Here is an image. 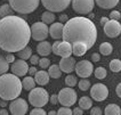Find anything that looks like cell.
<instances>
[{
  "mask_svg": "<svg viewBox=\"0 0 121 115\" xmlns=\"http://www.w3.org/2000/svg\"><path fill=\"white\" fill-rule=\"evenodd\" d=\"M39 66H40L42 70H46L50 66V61L48 59L47 57H41L39 59Z\"/></svg>",
  "mask_w": 121,
  "mask_h": 115,
  "instance_id": "35",
  "label": "cell"
},
{
  "mask_svg": "<svg viewBox=\"0 0 121 115\" xmlns=\"http://www.w3.org/2000/svg\"><path fill=\"white\" fill-rule=\"evenodd\" d=\"M71 4L75 13L86 15L93 12L95 7V0H72Z\"/></svg>",
  "mask_w": 121,
  "mask_h": 115,
  "instance_id": "10",
  "label": "cell"
},
{
  "mask_svg": "<svg viewBox=\"0 0 121 115\" xmlns=\"http://www.w3.org/2000/svg\"><path fill=\"white\" fill-rule=\"evenodd\" d=\"M65 84L67 87H75L78 84V80H77V76L75 75H72L71 73L67 74V76L65 78Z\"/></svg>",
  "mask_w": 121,
  "mask_h": 115,
  "instance_id": "34",
  "label": "cell"
},
{
  "mask_svg": "<svg viewBox=\"0 0 121 115\" xmlns=\"http://www.w3.org/2000/svg\"><path fill=\"white\" fill-rule=\"evenodd\" d=\"M57 114L58 115H71V114H73V113H72V109L70 108V107L63 106V107H60L57 111Z\"/></svg>",
  "mask_w": 121,
  "mask_h": 115,
  "instance_id": "36",
  "label": "cell"
},
{
  "mask_svg": "<svg viewBox=\"0 0 121 115\" xmlns=\"http://www.w3.org/2000/svg\"><path fill=\"white\" fill-rule=\"evenodd\" d=\"M39 55H32L31 57H30V63L32 64V65H37V64H39Z\"/></svg>",
  "mask_w": 121,
  "mask_h": 115,
  "instance_id": "39",
  "label": "cell"
},
{
  "mask_svg": "<svg viewBox=\"0 0 121 115\" xmlns=\"http://www.w3.org/2000/svg\"><path fill=\"white\" fill-rule=\"evenodd\" d=\"M5 58H6V61L9 63V64H12L15 62V56H14V53H7L6 56H5Z\"/></svg>",
  "mask_w": 121,
  "mask_h": 115,
  "instance_id": "40",
  "label": "cell"
},
{
  "mask_svg": "<svg viewBox=\"0 0 121 115\" xmlns=\"http://www.w3.org/2000/svg\"><path fill=\"white\" fill-rule=\"evenodd\" d=\"M115 92H117V95L119 98H121V82L117 86V89H115Z\"/></svg>",
  "mask_w": 121,
  "mask_h": 115,
  "instance_id": "46",
  "label": "cell"
},
{
  "mask_svg": "<svg viewBox=\"0 0 121 115\" xmlns=\"http://www.w3.org/2000/svg\"><path fill=\"white\" fill-rule=\"evenodd\" d=\"M52 53H54L56 56L60 57H69L72 55V43L67 41H58L56 40L52 45Z\"/></svg>",
  "mask_w": 121,
  "mask_h": 115,
  "instance_id": "9",
  "label": "cell"
},
{
  "mask_svg": "<svg viewBox=\"0 0 121 115\" xmlns=\"http://www.w3.org/2000/svg\"><path fill=\"white\" fill-rule=\"evenodd\" d=\"M104 33L108 35V38H117L121 33V24L119 21L117 20H108L104 25H103Z\"/></svg>",
  "mask_w": 121,
  "mask_h": 115,
  "instance_id": "14",
  "label": "cell"
},
{
  "mask_svg": "<svg viewBox=\"0 0 121 115\" xmlns=\"http://www.w3.org/2000/svg\"><path fill=\"white\" fill-rule=\"evenodd\" d=\"M49 100L53 105H57L58 104V96L57 95H52V97H49Z\"/></svg>",
  "mask_w": 121,
  "mask_h": 115,
  "instance_id": "42",
  "label": "cell"
},
{
  "mask_svg": "<svg viewBox=\"0 0 121 115\" xmlns=\"http://www.w3.org/2000/svg\"><path fill=\"white\" fill-rule=\"evenodd\" d=\"M72 113L74 115H82L83 114V109L81 108V107H75V108L72 111Z\"/></svg>",
  "mask_w": 121,
  "mask_h": 115,
  "instance_id": "44",
  "label": "cell"
},
{
  "mask_svg": "<svg viewBox=\"0 0 121 115\" xmlns=\"http://www.w3.org/2000/svg\"><path fill=\"white\" fill-rule=\"evenodd\" d=\"M120 0H95V4L102 9H112L114 8Z\"/></svg>",
  "mask_w": 121,
  "mask_h": 115,
  "instance_id": "21",
  "label": "cell"
},
{
  "mask_svg": "<svg viewBox=\"0 0 121 115\" xmlns=\"http://www.w3.org/2000/svg\"><path fill=\"white\" fill-rule=\"evenodd\" d=\"M75 64H77L75 58L69 56V57H62V59L60 61V64H58V65H60L62 72H64V73H66V74H70L72 71H74Z\"/></svg>",
  "mask_w": 121,
  "mask_h": 115,
  "instance_id": "16",
  "label": "cell"
},
{
  "mask_svg": "<svg viewBox=\"0 0 121 115\" xmlns=\"http://www.w3.org/2000/svg\"><path fill=\"white\" fill-rule=\"evenodd\" d=\"M94 73L96 79H99V80H104L108 75V72H106V68L103 67V66H99V67L95 68L94 70Z\"/></svg>",
  "mask_w": 121,
  "mask_h": 115,
  "instance_id": "31",
  "label": "cell"
},
{
  "mask_svg": "<svg viewBox=\"0 0 121 115\" xmlns=\"http://www.w3.org/2000/svg\"><path fill=\"white\" fill-rule=\"evenodd\" d=\"M55 20H56V16H55V14L53 12H45V13H42L41 15V21L45 23V24H52V23H54Z\"/></svg>",
  "mask_w": 121,
  "mask_h": 115,
  "instance_id": "26",
  "label": "cell"
},
{
  "mask_svg": "<svg viewBox=\"0 0 121 115\" xmlns=\"http://www.w3.org/2000/svg\"><path fill=\"white\" fill-rule=\"evenodd\" d=\"M110 70L112 71V72H114V73H119L121 71V61L120 59H112V61L110 62Z\"/></svg>",
  "mask_w": 121,
  "mask_h": 115,
  "instance_id": "32",
  "label": "cell"
},
{
  "mask_svg": "<svg viewBox=\"0 0 121 115\" xmlns=\"http://www.w3.org/2000/svg\"><path fill=\"white\" fill-rule=\"evenodd\" d=\"M88 46L85 43V42H81V41H78V42H74L72 43V54L77 57H81L86 54L88 51Z\"/></svg>",
  "mask_w": 121,
  "mask_h": 115,
  "instance_id": "18",
  "label": "cell"
},
{
  "mask_svg": "<svg viewBox=\"0 0 121 115\" xmlns=\"http://www.w3.org/2000/svg\"><path fill=\"white\" fill-rule=\"evenodd\" d=\"M6 106H7V100L1 99V100H0V107H5V108H6Z\"/></svg>",
  "mask_w": 121,
  "mask_h": 115,
  "instance_id": "48",
  "label": "cell"
},
{
  "mask_svg": "<svg viewBox=\"0 0 121 115\" xmlns=\"http://www.w3.org/2000/svg\"><path fill=\"white\" fill-rule=\"evenodd\" d=\"M31 39V26L24 18L9 15L0 18V49L17 53L27 46Z\"/></svg>",
  "mask_w": 121,
  "mask_h": 115,
  "instance_id": "1",
  "label": "cell"
},
{
  "mask_svg": "<svg viewBox=\"0 0 121 115\" xmlns=\"http://www.w3.org/2000/svg\"><path fill=\"white\" fill-rule=\"evenodd\" d=\"M13 8L10 7L9 2L8 4H4L2 6L0 7V17H6L13 14Z\"/></svg>",
  "mask_w": 121,
  "mask_h": 115,
  "instance_id": "30",
  "label": "cell"
},
{
  "mask_svg": "<svg viewBox=\"0 0 121 115\" xmlns=\"http://www.w3.org/2000/svg\"><path fill=\"white\" fill-rule=\"evenodd\" d=\"M2 1H7V0H2Z\"/></svg>",
  "mask_w": 121,
  "mask_h": 115,
  "instance_id": "53",
  "label": "cell"
},
{
  "mask_svg": "<svg viewBox=\"0 0 121 115\" xmlns=\"http://www.w3.org/2000/svg\"><path fill=\"white\" fill-rule=\"evenodd\" d=\"M22 84H23V88L26 91H30L35 87V80H34L32 76H25L23 80H22Z\"/></svg>",
  "mask_w": 121,
  "mask_h": 115,
  "instance_id": "25",
  "label": "cell"
},
{
  "mask_svg": "<svg viewBox=\"0 0 121 115\" xmlns=\"http://www.w3.org/2000/svg\"><path fill=\"white\" fill-rule=\"evenodd\" d=\"M9 70L15 75L22 78V76H25V74L29 72V65H27V63L24 59L20 58V59H17V61H15L14 63L10 64V68Z\"/></svg>",
  "mask_w": 121,
  "mask_h": 115,
  "instance_id": "15",
  "label": "cell"
},
{
  "mask_svg": "<svg viewBox=\"0 0 121 115\" xmlns=\"http://www.w3.org/2000/svg\"><path fill=\"white\" fill-rule=\"evenodd\" d=\"M57 96H58V103L62 106H66V107L73 106L74 104L77 103V100H78L77 91L72 87L60 89Z\"/></svg>",
  "mask_w": 121,
  "mask_h": 115,
  "instance_id": "6",
  "label": "cell"
},
{
  "mask_svg": "<svg viewBox=\"0 0 121 115\" xmlns=\"http://www.w3.org/2000/svg\"><path fill=\"white\" fill-rule=\"evenodd\" d=\"M30 114L31 115H46L47 112L42 108V107H34V108L30 112Z\"/></svg>",
  "mask_w": 121,
  "mask_h": 115,
  "instance_id": "37",
  "label": "cell"
},
{
  "mask_svg": "<svg viewBox=\"0 0 121 115\" xmlns=\"http://www.w3.org/2000/svg\"><path fill=\"white\" fill-rule=\"evenodd\" d=\"M88 15H89V16H88V18H89V20H93V18H94V14L93 13H89Z\"/></svg>",
  "mask_w": 121,
  "mask_h": 115,
  "instance_id": "51",
  "label": "cell"
},
{
  "mask_svg": "<svg viewBox=\"0 0 121 115\" xmlns=\"http://www.w3.org/2000/svg\"><path fill=\"white\" fill-rule=\"evenodd\" d=\"M40 1L47 10L53 13H60L64 12L70 6L72 0H40Z\"/></svg>",
  "mask_w": 121,
  "mask_h": 115,
  "instance_id": "8",
  "label": "cell"
},
{
  "mask_svg": "<svg viewBox=\"0 0 121 115\" xmlns=\"http://www.w3.org/2000/svg\"><path fill=\"white\" fill-rule=\"evenodd\" d=\"M48 114L49 115H55V114H57V111H50Z\"/></svg>",
  "mask_w": 121,
  "mask_h": 115,
  "instance_id": "52",
  "label": "cell"
},
{
  "mask_svg": "<svg viewBox=\"0 0 121 115\" xmlns=\"http://www.w3.org/2000/svg\"><path fill=\"white\" fill-rule=\"evenodd\" d=\"M113 51V47L110 42H103L99 46V53L104 56H110Z\"/></svg>",
  "mask_w": 121,
  "mask_h": 115,
  "instance_id": "27",
  "label": "cell"
},
{
  "mask_svg": "<svg viewBox=\"0 0 121 115\" xmlns=\"http://www.w3.org/2000/svg\"><path fill=\"white\" fill-rule=\"evenodd\" d=\"M90 97L95 102H104L108 97V89L103 83H96L90 88Z\"/></svg>",
  "mask_w": 121,
  "mask_h": 115,
  "instance_id": "11",
  "label": "cell"
},
{
  "mask_svg": "<svg viewBox=\"0 0 121 115\" xmlns=\"http://www.w3.org/2000/svg\"><path fill=\"white\" fill-rule=\"evenodd\" d=\"M17 56L20 57L21 59L27 61V59H30V57L32 56V49L29 47V46H26L25 48H23L22 50L17 51Z\"/></svg>",
  "mask_w": 121,
  "mask_h": 115,
  "instance_id": "28",
  "label": "cell"
},
{
  "mask_svg": "<svg viewBox=\"0 0 121 115\" xmlns=\"http://www.w3.org/2000/svg\"><path fill=\"white\" fill-rule=\"evenodd\" d=\"M14 12L18 14H31L39 7L40 0H8Z\"/></svg>",
  "mask_w": 121,
  "mask_h": 115,
  "instance_id": "4",
  "label": "cell"
},
{
  "mask_svg": "<svg viewBox=\"0 0 121 115\" xmlns=\"http://www.w3.org/2000/svg\"><path fill=\"white\" fill-rule=\"evenodd\" d=\"M105 114L106 115H120L121 114V108L119 105L117 104H108L105 107Z\"/></svg>",
  "mask_w": 121,
  "mask_h": 115,
  "instance_id": "24",
  "label": "cell"
},
{
  "mask_svg": "<svg viewBox=\"0 0 121 115\" xmlns=\"http://www.w3.org/2000/svg\"><path fill=\"white\" fill-rule=\"evenodd\" d=\"M79 107L83 109V111H88L93 107V100L90 97L88 96H82L79 99Z\"/></svg>",
  "mask_w": 121,
  "mask_h": 115,
  "instance_id": "22",
  "label": "cell"
},
{
  "mask_svg": "<svg viewBox=\"0 0 121 115\" xmlns=\"http://www.w3.org/2000/svg\"><path fill=\"white\" fill-rule=\"evenodd\" d=\"M90 114L91 115H102V109L99 107H91L90 108Z\"/></svg>",
  "mask_w": 121,
  "mask_h": 115,
  "instance_id": "41",
  "label": "cell"
},
{
  "mask_svg": "<svg viewBox=\"0 0 121 115\" xmlns=\"http://www.w3.org/2000/svg\"><path fill=\"white\" fill-rule=\"evenodd\" d=\"M49 97L50 96L46 89L41 88V87H39V88L34 87L32 90H30L29 102L34 107H43L49 102Z\"/></svg>",
  "mask_w": 121,
  "mask_h": 115,
  "instance_id": "5",
  "label": "cell"
},
{
  "mask_svg": "<svg viewBox=\"0 0 121 115\" xmlns=\"http://www.w3.org/2000/svg\"><path fill=\"white\" fill-rule=\"evenodd\" d=\"M74 71H75L77 75L80 78H89L94 72V65L88 59H83L75 64Z\"/></svg>",
  "mask_w": 121,
  "mask_h": 115,
  "instance_id": "13",
  "label": "cell"
},
{
  "mask_svg": "<svg viewBox=\"0 0 121 115\" xmlns=\"http://www.w3.org/2000/svg\"><path fill=\"white\" fill-rule=\"evenodd\" d=\"M49 79H50L49 73H48L47 71H45V70H40V71H38V72L34 74V80H35V83H38V84L41 86V87L48 84Z\"/></svg>",
  "mask_w": 121,
  "mask_h": 115,
  "instance_id": "20",
  "label": "cell"
},
{
  "mask_svg": "<svg viewBox=\"0 0 121 115\" xmlns=\"http://www.w3.org/2000/svg\"><path fill=\"white\" fill-rule=\"evenodd\" d=\"M62 39L71 43L78 41L85 42L90 49L97 40V27L88 17H73L64 23Z\"/></svg>",
  "mask_w": 121,
  "mask_h": 115,
  "instance_id": "2",
  "label": "cell"
},
{
  "mask_svg": "<svg viewBox=\"0 0 121 115\" xmlns=\"http://www.w3.org/2000/svg\"><path fill=\"white\" fill-rule=\"evenodd\" d=\"M108 21V17H102V18H101V24H103V25H104Z\"/></svg>",
  "mask_w": 121,
  "mask_h": 115,
  "instance_id": "50",
  "label": "cell"
},
{
  "mask_svg": "<svg viewBox=\"0 0 121 115\" xmlns=\"http://www.w3.org/2000/svg\"><path fill=\"white\" fill-rule=\"evenodd\" d=\"M48 73H49V76L53 78V79H58L62 75V70H60V65H56V64H53L48 67Z\"/></svg>",
  "mask_w": 121,
  "mask_h": 115,
  "instance_id": "23",
  "label": "cell"
},
{
  "mask_svg": "<svg viewBox=\"0 0 121 115\" xmlns=\"http://www.w3.org/2000/svg\"><path fill=\"white\" fill-rule=\"evenodd\" d=\"M37 72H38V71H37L35 66H34V65H32L31 67H29V72H27V73H29L30 75H34L35 73H37Z\"/></svg>",
  "mask_w": 121,
  "mask_h": 115,
  "instance_id": "45",
  "label": "cell"
},
{
  "mask_svg": "<svg viewBox=\"0 0 121 115\" xmlns=\"http://www.w3.org/2000/svg\"><path fill=\"white\" fill-rule=\"evenodd\" d=\"M37 53L41 57H47L48 55L52 53V45H50V42H48L46 40L40 41L38 43V46H37Z\"/></svg>",
  "mask_w": 121,
  "mask_h": 115,
  "instance_id": "19",
  "label": "cell"
},
{
  "mask_svg": "<svg viewBox=\"0 0 121 115\" xmlns=\"http://www.w3.org/2000/svg\"><path fill=\"white\" fill-rule=\"evenodd\" d=\"M0 115H8V111L5 107H2V109H0Z\"/></svg>",
  "mask_w": 121,
  "mask_h": 115,
  "instance_id": "49",
  "label": "cell"
},
{
  "mask_svg": "<svg viewBox=\"0 0 121 115\" xmlns=\"http://www.w3.org/2000/svg\"><path fill=\"white\" fill-rule=\"evenodd\" d=\"M29 111V105L27 102L23 98H15L9 104V112L13 115H24Z\"/></svg>",
  "mask_w": 121,
  "mask_h": 115,
  "instance_id": "12",
  "label": "cell"
},
{
  "mask_svg": "<svg viewBox=\"0 0 121 115\" xmlns=\"http://www.w3.org/2000/svg\"><path fill=\"white\" fill-rule=\"evenodd\" d=\"M91 61L93 62H99L101 61V55L98 54V53H94V54L91 55Z\"/></svg>",
  "mask_w": 121,
  "mask_h": 115,
  "instance_id": "43",
  "label": "cell"
},
{
  "mask_svg": "<svg viewBox=\"0 0 121 115\" xmlns=\"http://www.w3.org/2000/svg\"><path fill=\"white\" fill-rule=\"evenodd\" d=\"M9 68H10V66H9V63L6 61L5 56L0 55V75L7 73V72L9 71Z\"/></svg>",
  "mask_w": 121,
  "mask_h": 115,
  "instance_id": "29",
  "label": "cell"
},
{
  "mask_svg": "<svg viewBox=\"0 0 121 115\" xmlns=\"http://www.w3.org/2000/svg\"><path fill=\"white\" fill-rule=\"evenodd\" d=\"M49 35V27L47 24H45L42 21L35 22L31 26V38L35 41H43L46 40Z\"/></svg>",
  "mask_w": 121,
  "mask_h": 115,
  "instance_id": "7",
  "label": "cell"
},
{
  "mask_svg": "<svg viewBox=\"0 0 121 115\" xmlns=\"http://www.w3.org/2000/svg\"><path fill=\"white\" fill-rule=\"evenodd\" d=\"M23 89L20 76L14 73H5L0 75V98L5 100H13L20 97Z\"/></svg>",
  "mask_w": 121,
  "mask_h": 115,
  "instance_id": "3",
  "label": "cell"
},
{
  "mask_svg": "<svg viewBox=\"0 0 121 115\" xmlns=\"http://www.w3.org/2000/svg\"><path fill=\"white\" fill-rule=\"evenodd\" d=\"M63 29H64V23L62 22L55 23L54 22L49 26V35L55 40H58L60 38H63Z\"/></svg>",
  "mask_w": 121,
  "mask_h": 115,
  "instance_id": "17",
  "label": "cell"
},
{
  "mask_svg": "<svg viewBox=\"0 0 121 115\" xmlns=\"http://www.w3.org/2000/svg\"><path fill=\"white\" fill-rule=\"evenodd\" d=\"M67 15H65V14H63V15H60V22H62V23H66L67 22Z\"/></svg>",
  "mask_w": 121,
  "mask_h": 115,
  "instance_id": "47",
  "label": "cell"
},
{
  "mask_svg": "<svg viewBox=\"0 0 121 115\" xmlns=\"http://www.w3.org/2000/svg\"><path fill=\"white\" fill-rule=\"evenodd\" d=\"M121 17V14L120 12H118V10H112L111 14H110V20H117L119 21Z\"/></svg>",
  "mask_w": 121,
  "mask_h": 115,
  "instance_id": "38",
  "label": "cell"
},
{
  "mask_svg": "<svg viewBox=\"0 0 121 115\" xmlns=\"http://www.w3.org/2000/svg\"><path fill=\"white\" fill-rule=\"evenodd\" d=\"M90 86H91L90 81L87 80V78H82L79 81V83H78V87H79L81 91H87L88 89H90Z\"/></svg>",
  "mask_w": 121,
  "mask_h": 115,
  "instance_id": "33",
  "label": "cell"
}]
</instances>
